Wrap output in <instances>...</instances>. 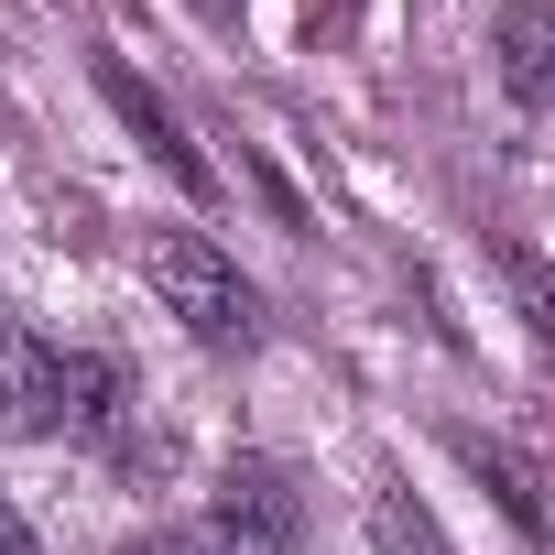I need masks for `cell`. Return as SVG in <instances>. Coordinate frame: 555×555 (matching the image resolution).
<instances>
[{"label": "cell", "mask_w": 555, "mask_h": 555, "mask_svg": "<svg viewBox=\"0 0 555 555\" xmlns=\"http://www.w3.org/2000/svg\"><path fill=\"white\" fill-rule=\"evenodd\" d=\"M196 533H207L218 555H295V544H306V490H295V468H284V457H229Z\"/></svg>", "instance_id": "cell-1"}, {"label": "cell", "mask_w": 555, "mask_h": 555, "mask_svg": "<svg viewBox=\"0 0 555 555\" xmlns=\"http://www.w3.org/2000/svg\"><path fill=\"white\" fill-rule=\"evenodd\" d=\"M142 272H153V295L196 327V338H250V284H240V261L207 240V229H164L153 250H142Z\"/></svg>", "instance_id": "cell-2"}, {"label": "cell", "mask_w": 555, "mask_h": 555, "mask_svg": "<svg viewBox=\"0 0 555 555\" xmlns=\"http://www.w3.org/2000/svg\"><path fill=\"white\" fill-rule=\"evenodd\" d=\"M99 99L120 109V131H131V142H142V153H153V164H164V175H175L185 196H218V164H207V153L185 142V120H175V109H164V99H153V88H142V77H131L120 55H99Z\"/></svg>", "instance_id": "cell-3"}, {"label": "cell", "mask_w": 555, "mask_h": 555, "mask_svg": "<svg viewBox=\"0 0 555 555\" xmlns=\"http://www.w3.org/2000/svg\"><path fill=\"white\" fill-rule=\"evenodd\" d=\"M490 66H501V99L555 131V12L544 0H512V12L490 23Z\"/></svg>", "instance_id": "cell-4"}, {"label": "cell", "mask_w": 555, "mask_h": 555, "mask_svg": "<svg viewBox=\"0 0 555 555\" xmlns=\"http://www.w3.org/2000/svg\"><path fill=\"white\" fill-rule=\"evenodd\" d=\"M457 457H468V479L512 512L522 544H555V501H544V468H533L522 447H501V436H457Z\"/></svg>", "instance_id": "cell-5"}, {"label": "cell", "mask_w": 555, "mask_h": 555, "mask_svg": "<svg viewBox=\"0 0 555 555\" xmlns=\"http://www.w3.org/2000/svg\"><path fill=\"white\" fill-rule=\"evenodd\" d=\"M0 436H55V349L34 327H0Z\"/></svg>", "instance_id": "cell-6"}, {"label": "cell", "mask_w": 555, "mask_h": 555, "mask_svg": "<svg viewBox=\"0 0 555 555\" xmlns=\"http://www.w3.org/2000/svg\"><path fill=\"white\" fill-rule=\"evenodd\" d=\"M120 425V371L99 349H66L55 360V436H109Z\"/></svg>", "instance_id": "cell-7"}, {"label": "cell", "mask_w": 555, "mask_h": 555, "mask_svg": "<svg viewBox=\"0 0 555 555\" xmlns=\"http://www.w3.org/2000/svg\"><path fill=\"white\" fill-rule=\"evenodd\" d=\"M371 555H457V544H447V522H436L414 490H382V501H371Z\"/></svg>", "instance_id": "cell-8"}, {"label": "cell", "mask_w": 555, "mask_h": 555, "mask_svg": "<svg viewBox=\"0 0 555 555\" xmlns=\"http://www.w3.org/2000/svg\"><path fill=\"white\" fill-rule=\"evenodd\" d=\"M501 284L522 295V317H533V338L555 349V261H533V250H501Z\"/></svg>", "instance_id": "cell-9"}, {"label": "cell", "mask_w": 555, "mask_h": 555, "mask_svg": "<svg viewBox=\"0 0 555 555\" xmlns=\"http://www.w3.org/2000/svg\"><path fill=\"white\" fill-rule=\"evenodd\" d=\"M120 555H218L207 533H142V544H120Z\"/></svg>", "instance_id": "cell-10"}, {"label": "cell", "mask_w": 555, "mask_h": 555, "mask_svg": "<svg viewBox=\"0 0 555 555\" xmlns=\"http://www.w3.org/2000/svg\"><path fill=\"white\" fill-rule=\"evenodd\" d=\"M0 555H44V544H34V522L12 512V490H0Z\"/></svg>", "instance_id": "cell-11"}, {"label": "cell", "mask_w": 555, "mask_h": 555, "mask_svg": "<svg viewBox=\"0 0 555 555\" xmlns=\"http://www.w3.org/2000/svg\"><path fill=\"white\" fill-rule=\"evenodd\" d=\"M306 23H317V34H349V23H360V0H306Z\"/></svg>", "instance_id": "cell-12"}, {"label": "cell", "mask_w": 555, "mask_h": 555, "mask_svg": "<svg viewBox=\"0 0 555 555\" xmlns=\"http://www.w3.org/2000/svg\"><path fill=\"white\" fill-rule=\"evenodd\" d=\"M185 12H196V23H240V12H250V0H185Z\"/></svg>", "instance_id": "cell-13"}]
</instances>
